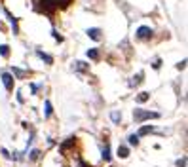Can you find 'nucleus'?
Returning a JSON list of instances; mask_svg holds the SVG:
<instances>
[{
    "instance_id": "obj_19",
    "label": "nucleus",
    "mask_w": 188,
    "mask_h": 167,
    "mask_svg": "<svg viewBox=\"0 0 188 167\" xmlns=\"http://www.w3.org/2000/svg\"><path fill=\"white\" fill-rule=\"evenodd\" d=\"M177 167H186V158H182V160L177 161Z\"/></svg>"
},
{
    "instance_id": "obj_7",
    "label": "nucleus",
    "mask_w": 188,
    "mask_h": 167,
    "mask_svg": "<svg viewBox=\"0 0 188 167\" xmlns=\"http://www.w3.org/2000/svg\"><path fill=\"white\" fill-rule=\"evenodd\" d=\"M38 57H42L48 65H51V63H53V57H51V55H48V53H44V51H38Z\"/></svg>"
},
{
    "instance_id": "obj_9",
    "label": "nucleus",
    "mask_w": 188,
    "mask_h": 167,
    "mask_svg": "<svg viewBox=\"0 0 188 167\" xmlns=\"http://www.w3.org/2000/svg\"><path fill=\"white\" fill-rule=\"evenodd\" d=\"M74 69H76V70H80V72H82V70H86V69H87V65H86V63H84V61H76Z\"/></svg>"
},
{
    "instance_id": "obj_11",
    "label": "nucleus",
    "mask_w": 188,
    "mask_h": 167,
    "mask_svg": "<svg viewBox=\"0 0 188 167\" xmlns=\"http://www.w3.org/2000/svg\"><path fill=\"white\" fill-rule=\"evenodd\" d=\"M0 55H2V57H8V55H10V50H8L6 44H2V46H0Z\"/></svg>"
},
{
    "instance_id": "obj_8",
    "label": "nucleus",
    "mask_w": 188,
    "mask_h": 167,
    "mask_svg": "<svg viewBox=\"0 0 188 167\" xmlns=\"http://www.w3.org/2000/svg\"><path fill=\"white\" fill-rule=\"evenodd\" d=\"M118 156L120 158H127V156H129V150H127L126 146H120V148H118Z\"/></svg>"
},
{
    "instance_id": "obj_2",
    "label": "nucleus",
    "mask_w": 188,
    "mask_h": 167,
    "mask_svg": "<svg viewBox=\"0 0 188 167\" xmlns=\"http://www.w3.org/2000/svg\"><path fill=\"white\" fill-rule=\"evenodd\" d=\"M70 0H42V4H44V10H48V11H53L55 8H59V6H67Z\"/></svg>"
},
{
    "instance_id": "obj_4",
    "label": "nucleus",
    "mask_w": 188,
    "mask_h": 167,
    "mask_svg": "<svg viewBox=\"0 0 188 167\" xmlns=\"http://www.w3.org/2000/svg\"><path fill=\"white\" fill-rule=\"evenodd\" d=\"M2 82H4V87H6L8 91L13 87V80H11V74H8V72H4L2 74Z\"/></svg>"
},
{
    "instance_id": "obj_14",
    "label": "nucleus",
    "mask_w": 188,
    "mask_h": 167,
    "mask_svg": "<svg viewBox=\"0 0 188 167\" xmlns=\"http://www.w3.org/2000/svg\"><path fill=\"white\" fill-rule=\"evenodd\" d=\"M148 97H150L148 93H141V95H137V103H145V101H148Z\"/></svg>"
},
{
    "instance_id": "obj_6",
    "label": "nucleus",
    "mask_w": 188,
    "mask_h": 167,
    "mask_svg": "<svg viewBox=\"0 0 188 167\" xmlns=\"http://www.w3.org/2000/svg\"><path fill=\"white\" fill-rule=\"evenodd\" d=\"M152 131H154L152 125H143L141 129H139V137H141V135H148V133H152Z\"/></svg>"
},
{
    "instance_id": "obj_10",
    "label": "nucleus",
    "mask_w": 188,
    "mask_h": 167,
    "mask_svg": "<svg viewBox=\"0 0 188 167\" xmlns=\"http://www.w3.org/2000/svg\"><path fill=\"white\" fill-rule=\"evenodd\" d=\"M11 72H13L17 78H25L27 76V72H25V70H21V69H11Z\"/></svg>"
},
{
    "instance_id": "obj_12",
    "label": "nucleus",
    "mask_w": 188,
    "mask_h": 167,
    "mask_svg": "<svg viewBox=\"0 0 188 167\" xmlns=\"http://www.w3.org/2000/svg\"><path fill=\"white\" fill-rule=\"evenodd\" d=\"M103 158H105L106 161L110 160V148H109V144H105V148H103Z\"/></svg>"
},
{
    "instance_id": "obj_1",
    "label": "nucleus",
    "mask_w": 188,
    "mask_h": 167,
    "mask_svg": "<svg viewBox=\"0 0 188 167\" xmlns=\"http://www.w3.org/2000/svg\"><path fill=\"white\" fill-rule=\"evenodd\" d=\"M133 116L137 122H143V120H150V118H160L158 112H148V110H141V108H135L133 110Z\"/></svg>"
},
{
    "instance_id": "obj_5",
    "label": "nucleus",
    "mask_w": 188,
    "mask_h": 167,
    "mask_svg": "<svg viewBox=\"0 0 188 167\" xmlns=\"http://www.w3.org/2000/svg\"><path fill=\"white\" fill-rule=\"evenodd\" d=\"M99 33H101L99 29H87V36L93 38V40H101V34Z\"/></svg>"
},
{
    "instance_id": "obj_13",
    "label": "nucleus",
    "mask_w": 188,
    "mask_h": 167,
    "mask_svg": "<svg viewBox=\"0 0 188 167\" xmlns=\"http://www.w3.org/2000/svg\"><path fill=\"white\" fill-rule=\"evenodd\" d=\"M129 144H133V146H137L139 144V135H129Z\"/></svg>"
},
{
    "instance_id": "obj_17",
    "label": "nucleus",
    "mask_w": 188,
    "mask_h": 167,
    "mask_svg": "<svg viewBox=\"0 0 188 167\" xmlns=\"http://www.w3.org/2000/svg\"><path fill=\"white\" fill-rule=\"evenodd\" d=\"M87 57H91V59H97V57H99V53H97L95 50H89V51H87Z\"/></svg>"
},
{
    "instance_id": "obj_18",
    "label": "nucleus",
    "mask_w": 188,
    "mask_h": 167,
    "mask_svg": "<svg viewBox=\"0 0 188 167\" xmlns=\"http://www.w3.org/2000/svg\"><path fill=\"white\" fill-rule=\"evenodd\" d=\"M46 116H51V103H46Z\"/></svg>"
},
{
    "instance_id": "obj_16",
    "label": "nucleus",
    "mask_w": 188,
    "mask_h": 167,
    "mask_svg": "<svg viewBox=\"0 0 188 167\" xmlns=\"http://www.w3.org/2000/svg\"><path fill=\"white\" fill-rule=\"evenodd\" d=\"M38 158H40V150H33V152H31V156H29V160L34 161V160H38Z\"/></svg>"
},
{
    "instance_id": "obj_15",
    "label": "nucleus",
    "mask_w": 188,
    "mask_h": 167,
    "mask_svg": "<svg viewBox=\"0 0 188 167\" xmlns=\"http://www.w3.org/2000/svg\"><path fill=\"white\" fill-rule=\"evenodd\" d=\"M110 118H112L114 124H118V122L122 120V114H120V112H112V114H110Z\"/></svg>"
},
{
    "instance_id": "obj_3",
    "label": "nucleus",
    "mask_w": 188,
    "mask_h": 167,
    "mask_svg": "<svg viewBox=\"0 0 188 167\" xmlns=\"http://www.w3.org/2000/svg\"><path fill=\"white\" fill-rule=\"evenodd\" d=\"M137 36L143 38V40H145V38H150L152 36V29H150V27H145V25L139 27V29H137Z\"/></svg>"
}]
</instances>
